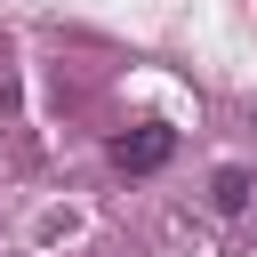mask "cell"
I'll return each mask as SVG.
<instances>
[{"label":"cell","instance_id":"7a4b0ae2","mask_svg":"<svg viewBox=\"0 0 257 257\" xmlns=\"http://www.w3.org/2000/svg\"><path fill=\"white\" fill-rule=\"evenodd\" d=\"M209 209H217V217H241V209H249V169H217Z\"/></svg>","mask_w":257,"mask_h":257},{"label":"cell","instance_id":"6da1fadb","mask_svg":"<svg viewBox=\"0 0 257 257\" xmlns=\"http://www.w3.org/2000/svg\"><path fill=\"white\" fill-rule=\"evenodd\" d=\"M169 153H177V137H169V128H137V137H120V145H112V161H120V169H137V177H145V169H161Z\"/></svg>","mask_w":257,"mask_h":257}]
</instances>
